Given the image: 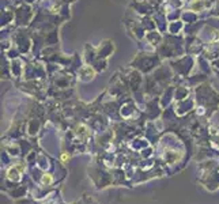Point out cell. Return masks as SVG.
<instances>
[{"label": "cell", "instance_id": "obj_2", "mask_svg": "<svg viewBox=\"0 0 219 204\" xmlns=\"http://www.w3.org/2000/svg\"><path fill=\"white\" fill-rule=\"evenodd\" d=\"M67 159H69V155H67V154H63V155H61V160H63V162H66Z\"/></svg>", "mask_w": 219, "mask_h": 204}, {"label": "cell", "instance_id": "obj_1", "mask_svg": "<svg viewBox=\"0 0 219 204\" xmlns=\"http://www.w3.org/2000/svg\"><path fill=\"white\" fill-rule=\"evenodd\" d=\"M53 182V177L52 174H44L41 177V184L42 185H50Z\"/></svg>", "mask_w": 219, "mask_h": 204}]
</instances>
